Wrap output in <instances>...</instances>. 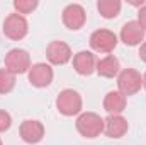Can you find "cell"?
<instances>
[{"label": "cell", "mask_w": 146, "mask_h": 145, "mask_svg": "<svg viewBox=\"0 0 146 145\" xmlns=\"http://www.w3.org/2000/svg\"><path fill=\"white\" fill-rule=\"evenodd\" d=\"M117 44V36L109 29H99L90 36V46L97 53H110Z\"/></svg>", "instance_id": "6"}, {"label": "cell", "mask_w": 146, "mask_h": 145, "mask_svg": "<svg viewBox=\"0 0 146 145\" xmlns=\"http://www.w3.org/2000/svg\"><path fill=\"white\" fill-rule=\"evenodd\" d=\"M73 67H75L76 73H80V75H90L95 70V67H97L94 53H90V51H80V53H76L73 56Z\"/></svg>", "instance_id": "13"}, {"label": "cell", "mask_w": 146, "mask_h": 145, "mask_svg": "<svg viewBox=\"0 0 146 145\" xmlns=\"http://www.w3.org/2000/svg\"><path fill=\"white\" fill-rule=\"evenodd\" d=\"M53 80V70L46 63H36L29 68V82L34 87H48Z\"/></svg>", "instance_id": "10"}, {"label": "cell", "mask_w": 146, "mask_h": 145, "mask_svg": "<svg viewBox=\"0 0 146 145\" xmlns=\"http://www.w3.org/2000/svg\"><path fill=\"white\" fill-rule=\"evenodd\" d=\"M143 85H145V89H146V73H145V77H143Z\"/></svg>", "instance_id": "22"}, {"label": "cell", "mask_w": 146, "mask_h": 145, "mask_svg": "<svg viewBox=\"0 0 146 145\" xmlns=\"http://www.w3.org/2000/svg\"><path fill=\"white\" fill-rule=\"evenodd\" d=\"M0 145H2V140H0Z\"/></svg>", "instance_id": "23"}, {"label": "cell", "mask_w": 146, "mask_h": 145, "mask_svg": "<svg viewBox=\"0 0 146 145\" xmlns=\"http://www.w3.org/2000/svg\"><path fill=\"white\" fill-rule=\"evenodd\" d=\"M46 56L53 65H65L72 58V50L63 41H53L46 50Z\"/></svg>", "instance_id": "7"}, {"label": "cell", "mask_w": 146, "mask_h": 145, "mask_svg": "<svg viewBox=\"0 0 146 145\" xmlns=\"http://www.w3.org/2000/svg\"><path fill=\"white\" fill-rule=\"evenodd\" d=\"M10 125H12L10 114H9L7 111L0 109V133H2V132H7V130L10 128Z\"/></svg>", "instance_id": "19"}, {"label": "cell", "mask_w": 146, "mask_h": 145, "mask_svg": "<svg viewBox=\"0 0 146 145\" xmlns=\"http://www.w3.org/2000/svg\"><path fill=\"white\" fill-rule=\"evenodd\" d=\"M56 106H58V111L65 116L78 114L82 111V97L76 91L65 89L63 92H60V96L56 99Z\"/></svg>", "instance_id": "2"}, {"label": "cell", "mask_w": 146, "mask_h": 145, "mask_svg": "<svg viewBox=\"0 0 146 145\" xmlns=\"http://www.w3.org/2000/svg\"><path fill=\"white\" fill-rule=\"evenodd\" d=\"M14 7H15L17 14H29L37 7V2L36 0H15Z\"/></svg>", "instance_id": "18"}, {"label": "cell", "mask_w": 146, "mask_h": 145, "mask_svg": "<svg viewBox=\"0 0 146 145\" xmlns=\"http://www.w3.org/2000/svg\"><path fill=\"white\" fill-rule=\"evenodd\" d=\"M97 72L100 77H106V79H112L119 73V60L114 56V55H107L106 58L99 60L97 62Z\"/></svg>", "instance_id": "15"}, {"label": "cell", "mask_w": 146, "mask_h": 145, "mask_svg": "<svg viewBox=\"0 0 146 145\" xmlns=\"http://www.w3.org/2000/svg\"><path fill=\"white\" fill-rule=\"evenodd\" d=\"M139 58L146 63V41L141 44V48H139Z\"/></svg>", "instance_id": "21"}, {"label": "cell", "mask_w": 146, "mask_h": 145, "mask_svg": "<svg viewBox=\"0 0 146 145\" xmlns=\"http://www.w3.org/2000/svg\"><path fill=\"white\" fill-rule=\"evenodd\" d=\"M5 67L9 72L15 73H24L31 68V60H29V55L27 51L24 50H10L7 55H5Z\"/></svg>", "instance_id": "4"}, {"label": "cell", "mask_w": 146, "mask_h": 145, "mask_svg": "<svg viewBox=\"0 0 146 145\" xmlns=\"http://www.w3.org/2000/svg\"><path fill=\"white\" fill-rule=\"evenodd\" d=\"M141 85H143V79L134 68H126L117 77V87H119V92L122 96L136 94L141 89Z\"/></svg>", "instance_id": "3"}, {"label": "cell", "mask_w": 146, "mask_h": 145, "mask_svg": "<svg viewBox=\"0 0 146 145\" xmlns=\"http://www.w3.org/2000/svg\"><path fill=\"white\" fill-rule=\"evenodd\" d=\"M21 137L26 144H39L44 137V126L41 121L27 119L21 125Z\"/></svg>", "instance_id": "9"}, {"label": "cell", "mask_w": 146, "mask_h": 145, "mask_svg": "<svg viewBox=\"0 0 146 145\" xmlns=\"http://www.w3.org/2000/svg\"><path fill=\"white\" fill-rule=\"evenodd\" d=\"M138 22L141 24L143 29H146V5L139 9V21H138Z\"/></svg>", "instance_id": "20"}, {"label": "cell", "mask_w": 146, "mask_h": 145, "mask_svg": "<svg viewBox=\"0 0 146 145\" xmlns=\"http://www.w3.org/2000/svg\"><path fill=\"white\" fill-rule=\"evenodd\" d=\"M145 38V29L141 28V24L138 21H131L127 24H124L122 31H121V39L124 41V44L127 46H136L143 41Z\"/></svg>", "instance_id": "11"}, {"label": "cell", "mask_w": 146, "mask_h": 145, "mask_svg": "<svg viewBox=\"0 0 146 145\" xmlns=\"http://www.w3.org/2000/svg\"><path fill=\"white\" fill-rule=\"evenodd\" d=\"M126 108V96L119 91H110L104 99V109L110 114H121Z\"/></svg>", "instance_id": "14"}, {"label": "cell", "mask_w": 146, "mask_h": 145, "mask_svg": "<svg viewBox=\"0 0 146 145\" xmlns=\"http://www.w3.org/2000/svg\"><path fill=\"white\" fill-rule=\"evenodd\" d=\"M97 7H99V12L102 14V17H106V19H114L121 12L119 0H99Z\"/></svg>", "instance_id": "16"}, {"label": "cell", "mask_w": 146, "mask_h": 145, "mask_svg": "<svg viewBox=\"0 0 146 145\" xmlns=\"http://www.w3.org/2000/svg\"><path fill=\"white\" fill-rule=\"evenodd\" d=\"M15 85V75L7 68H0V94H7Z\"/></svg>", "instance_id": "17"}, {"label": "cell", "mask_w": 146, "mask_h": 145, "mask_svg": "<svg viewBox=\"0 0 146 145\" xmlns=\"http://www.w3.org/2000/svg\"><path fill=\"white\" fill-rule=\"evenodd\" d=\"M3 33L5 36L14 39V41H19L27 34V21L24 19V15L21 14H10L5 22H3Z\"/></svg>", "instance_id": "5"}, {"label": "cell", "mask_w": 146, "mask_h": 145, "mask_svg": "<svg viewBox=\"0 0 146 145\" xmlns=\"http://www.w3.org/2000/svg\"><path fill=\"white\" fill-rule=\"evenodd\" d=\"M76 130L85 138H95L104 132V119L95 113H83L76 119Z\"/></svg>", "instance_id": "1"}, {"label": "cell", "mask_w": 146, "mask_h": 145, "mask_svg": "<svg viewBox=\"0 0 146 145\" xmlns=\"http://www.w3.org/2000/svg\"><path fill=\"white\" fill-rule=\"evenodd\" d=\"M85 19H87L85 9H83L82 5H78V3H70V5L63 10V24H65L68 29L76 31V29L83 28Z\"/></svg>", "instance_id": "8"}, {"label": "cell", "mask_w": 146, "mask_h": 145, "mask_svg": "<svg viewBox=\"0 0 146 145\" xmlns=\"http://www.w3.org/2000/svg\"><path fill=\"white\" fill-rule=\"evenodd\" d=\"M127 121L121 114H110L109 118L104 121V132L110 138H121L127 132Z\"/></svg>", "instance_id": "12"}]
</instances>
